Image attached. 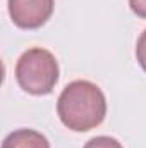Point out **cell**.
<instances>
[{
  "instance_id": "obj_4",
  "label": "cell",
  "mask_w": 146,
  "mask_h": 148,
  "mask_svg": "<svg viewBox=\"0 0 146 148\" xmlns=\"http://www.w3.org/2000/svg\"><path fill=\"white\" fill-rule=\"evenodd\" d=\"M2 148H50V143L40 131L24 127L9 133L2 143Z\"/></svg>"
},
{
  "instance_id": "obj_6",
  "label": "cell",
  "mask_w": 146,
  "mask_h": 148,
  "mask_svg": "<svg viewBox=\"0 0 146 148\" xmlns=\"http://www.w3.org/2000/svg\"><path fill=\"white\" fill-rule=\"evenodd\" d=\"M136 59H138V64L141 66V69L146 73V29L138 38V43H136Z\"/></svg>"
},
{
  "instance_id": "obj_3",
  "label": "cell",
  "mask_w": 146,
  "mask_h": 148,
  "mask_svg": "<svg viewBox=\"0 0 146 148\" xmlns=\"http://www.w3.org/2000/svg\"><path fill=\"white\" fill-rule=\"evenodd\" d=\"M55 0H7L12 23L21 29H38L53 14Z\"/></svg>"
},
{
  "instance_id": "obj_1",
  "label": "cell",
  "mask_w": 146,
  "mask_h": 148,
  "mask_svg": "<svg viewBox=\"0 0 146 148\" xmlns=\"http://www.w3.org/2000/svg\"><path fill=\"white\" fill-rule=\"evenodd\" d=\"M57 115L71 131H91L105 121L107 98L98 84L88 79H76L59 95Z\"/></svg>"
},
{
  "instance_id": "obj_2",
  "label": "cell",
  "mask_w": 146,
  "mask_h": 148,
  "mask_svg": "<svg viewBox=\"0 0 146 148\" xmlns=\"http://www.w3.org/2000/svg\"><path fill=\"white\" fill-rule=\"evenodd\" d=\"M16 81L19 88L29 95H50L59 81L60 69L55 55L41 47H33L23 52L16 64Z\"/></svg>"
},
{
  "instance_id": "obj_5",
  "label": "cell",
  "mask_w": 146,
  "mask_h": 148,
  "mask_svg": "<svg viewBox=\"0 0 146 148\" xmlns=\"http://www.w3.org/2000/svg\"><path fill=\"white\" fill-rule=\"evenodd\" d=\"M83 148H124V147L119 143V140H115L112 136H95Z\"/></svg>"
},
{
  "instance_id": "obj_7",
  "label": "cell",
  "mask_w": 146,
  "mask_h": 148,
  "mask_svg": "<svg viewBox=\"0 0 146 148\" xmlns=\"http://www.w3.org/2000/svg\"><path fill=\"white\" fill-rule=\"evenodd\" d=\"M129 7L138 17L146 19V0H129Z\"/></svg>"
}]
</instances>
